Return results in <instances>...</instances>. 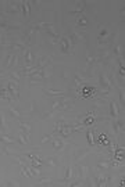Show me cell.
<instances>
[{"mask_svg": "<svg viewBox=\"0 0 125 187\" xmlns=\"http://www.w3.org/2000/svg\"><path fill=\"white\" fill-rule=\"evenodd\" d=\"M99 83H100L102 90H113V83L110 82V79L104 74H100L99 75Z\"/></svg>", "mask_w": 125, "mask_h": 187, "instance_id": "6da1fadb", "label": "cell"}, {"mask_svg": "<svg viewBox=\"0 0 125 187\" xmlns=\"http://www.w3.org/2000/svg\"><path fill=\"white\" fill-rule=\"evenodd\" d=\"M6 87H7L8 93H10V96L13 98H18V83L14 82V80H8L7 85H6Z\"/></svg>", "mask_w": 125, "mask_h": 187, "instance_id": "7a4b0ae2", "label": "cell"}, {"mask_svg": "<svg viewBox=\"0 0 125 187\" xmlns=\"http://www.w3.org/2000/svg\"><path fill=\"white\" fill-rule=\"evenodd\" d=\"M33 61H35V57L32 56L31 50H29V49H25V51H24V64H25V67H32Z\"/></svg>", "mask_w": 125, "mask_h": 187, "instance_id": "3957f363", "label": "cell"}, {"mask_svg": "<svg viewBox=\"0 0 125 187\" xmlns=\"http://www.w3.org/2000/svg\"><path fill=\"white\" fill-rule=\"evenodd\" d=\"M52 144H53L54 150H57V151H63L65 147H67V141L64 140V139H54L53 141H52Z\"/></svg>", "mask_w": 125, "mask_h": 187, "instance_id": "277c9868", "label": "cell"}, {"mask_svg": "<svg viewBox=\"0 0 125 187\" xmlns=\"http://www.w3.org/2000/svg\"><path fill=\"white\" fill-rule=\"evenodd\" d=\"M60 49H61V53H64V54H67L68 50H71V46H70V42H68L67 36H63L60 39Z\"/></svg>", "mask_w": 125, "mask_h": 187, "instance_id": "5b68a950", "label": "cell"}, {"mask_svg": "<svg viewBox=\"0 0 125 187\" xmlns=\"http://www.w3.org/2000/svg\"><path fill=\"white\" fill-rule=\"evenodd\" d=\"M8 6H7V13L8 14H14L17 15L20 13V6H18L15 2H8Z\"/></svg>", "mask_w": 125, "mask_h": 187, "instance_id": "8992f818", "label": "cell"}, {"mask_svg": "<svg viewBox=\"0 0 125 187\" xmlns=\"http://www.w3.org/2000/svg\"><path fill=\"white\" fill-rule=\"evenodd\" d=\"M8 49H11V50H22V49H25V42L22 40V42H20V40H14L13 43H8L7 44Z\"/></svg>", "mask_w": 125, "mask_h": 187, "instance_id": "52a82bcc", "label": "cell"}, {"mask_svg": "<svg viewBox=\"0 0 125 187\" xmlns=\"http://www.w3.org/2000/svg\"><path fill=\"white\" fill-rule=\"evenodd\" d=\"M111 54H113V57H121L122 56V44H120V43H117V44H114V46L111 47Z\"/></svg>", "mask_w": 125, "mask_h": 187, "instance_id": "ba28073f", "label": "cell"}, {"mask_svg": "<svg viewBox=\"0 0 125 187\" xmlns=\"http://www.w3.org/2000/svg\"><path fill=\"white\" fill-rule=\"evenodd\" d=\"M43 94H46V96H50V97H60L63 94H65L64 92H61V90H53V89H46L43 90Z\"/></svg>", "mask_w": 125, "mask_h": 187, "instance_id": "9c48e42d", "label": "cell"}, {"mask_svg": "<svg viewBox=\"0 0 125 187\" xmlns=\"http://www.w3.org/2000/svg\"><path fill=\"white\" fill-rule=\"evenodd\" d=\"M118 114H120L118 104L115 103V101H111L110 103V115H111V118H118Z\"/></svg>", "mask_w": 125, "mask_h": 187, "instance_id": "30bf717a", "label": "cell"}, {"mask_svg": "<svg viewBox=\"0 0 125 187\" xmlns=\"http://www.w3.org/2000/svg\"><path fill=\"white\" fill-rule=\"evenodd\" d=\"M0 98H2V100H7V101L13 100V97L10 96V93H8V90L6 86H0Z\"/></svg>", "mask_w": 125, "mask_h": 187, "instance_id": "8fae6325", "label": "cell"}, {"mask_svg": "<svg viewBox=\"0 0 125 187\" xmlns=\"http://www.w3.org/2000/svg\"><path fill=\"white\" fill-rule=\"evenodd\" d=\"M88 24H89V20H88V17L86 15H79L78 20H77V26H79V28H86L88 26Z\"/></svg>", "mask_w": 125, "mask_h": 187, "instance_id": "7c38bea8", "label": "cell"}, {"mask_svg": "<svg viewBox=\"0 0 125 187\" xmlns=\"http://www.w3.org/2000/svg\"><path fill=\"white\" fill-rule=\"evenodd\" d=\"M89 165H78V175H81V176L83 177V179H85L86 176H88V175H89Z\"/></svg>", "mask_w": 125, "mask_h": 187, "instance_id": "4fadbf2b", "label": "cell"}, {"mask_svg": "<svg viewBox=\"0 0 125 187\" xmlns=\"http://www.w3.org/2000/svg\"><path fill=\"white\" fill-rule=\"evenodd\" d=\"M31 2H28V0H25V2H22V6H21V10L24 11V17L25 18H29V11H31Z\"/></svg>", "mask_w": 125, "mask_h": 187, "instance_id": "5bb4252c", "label": "cell"}, {"mask_svg": "<svg viewBox=\"0 0 125 187\" xmlns=\"http://www.w3.org/2000/svg\"><path fill=\"white\" fill-rule=\"evenodd\" d=\"M85 7H86V2H78V3H77V8L71 10L70 13H71V14H78V13H82V11L85 10Z\"/></svg>", "mask_w": 125, "mask_h": 187, "instance_id": "9a60e30c", "label": "cell"}, {"mask_svg": "<svg viewBox=\"0 0 125 187\" xmlns=\"http://www.w3.org/2000/svg\"><path fill=\"white\" fill-rule=\"evenodd\" d=\"M20 128H21V130L24 132V133H27V134H31V133H32V126L29 125V123H27V122H20Z\"/></svg>", "mask_w": 125, "mask_h": 187, "instance_id": "2e32d148", "label": "cell"}, {"mask_svg": "<svg viewBox=\"0 0 125 187\" xmlns=\"http://www.w3.org/2000/svg\"><path fill=\"white\" fill-rule=\"evenodd\" d=\"M89 150H83V151H81V152H78V154L75 155V162H81L82 159H85L88 155H89Z\"/></svg>", "mask_w": 125, "mask_h": 187, "instance_id": "e0dca14e", "label": "cell"}, {"mask_svg": "<svg viewBox=\"0 0 125 187\" xmlns=\"http://www.w3.org/2000/svg\"><path fill=\"white\" fill-rule=\"evenodd\" d=\"M0 143H4V144H14V139H11L10 136H7V134H0Z\"/></svg>", "mask_w": 125, "mask_h": 187, "instance_id": "ac0fdd59", "label": "cell"}, {"mask_svg": "<svg viewBox=\"0 0 125 187\" xmlns=\"http://www.w3.org/2000/svg\"><path fill=\"white\" fill-rule=\"evenodd\" d=\"M86 136H88V143H89V146L90 147H95V146H96V140H95V136H93V130H88Z\"/></svg>", "mask_w": 125, "mask_h": 187, "instance_id": "d6986e66", "label": "cell"}, {"mask_svg": "<svg viewBox=\"0 0 125 187\" xmlns=\"http://www.w3.org/2000/svg\"><path fill=\"white\" fill-rule=\"evenodd\" d=\"M8 76H10V80H14V82H17V83H20V80H21V75H20L17 71L8 72Z\"/></svg>", "mask_w": 125, "mask_h": 187, "instance_id": "ffe728a7", "label": "cell"}, {"mask_svg": "<svg viewBox=\"0 0 125 187\" xmlns=\"http://www.w3.org/2000/svg\"><path fill=\"white\" fill-rule=\"evenodd\" d=\"M18 139H20V143L21 144H29V134L24 133V132H20V136H18Z\"/></svg>", "mask_w": 125, "mask_h": 187, "instance_id": "44dd1931", "label": "cell"}, {"mask_svg": "<svg viewBox=\"0 0 125 187\" xmlns=\"http://www.w3.org/2000/svg\"><path fill=\"white\" fill-rule=\"evenodd\" d=\"M71 176H72V165H68L67 168L64 169V182H67V180H70L71 179Z\"/></svg>", "mask_w": 125, "mask_h": 187, "instance_id": "7402d4cb", "label": "cell"}, {"mask_svg": "<svg viewBox=\"0 0 125 187\" xmlns=\"http://www.w3.org/2000/svg\"><path fill=\"white\" fill-rule=\"evenodd\" d=\"M0 130H2V132H6V130H7V122H6V118H4L3 112H0Z\"/></svg>", "mask_w": 125, "mask_h": 187, "instance_id": "603a6c76", "label": "cell"}, {"mask_svg": "<svg viewBox=\"0 0 125 187\" xmlns=\"http://www.w3.org/2000/svg\"><path fill=\"white\" fill-rule=\"evenodd\" d=\"M50 61V57H47V56H45V57H42L39 60V62L36 64V67H39V68H45V67H47V64H49Z\"/></svg>", "mask_w": 125, "mask_h": 187, "instance_id": "cb8c5ba5", "label": "cell"}, {"mask_svg": "<svg viewBox=\"0 0 125 187\" xmlns=\"http://www.w3.org/2000/svg\"><path fill=\"white\" fill-rule=\"evenodd\" d=\"M97 169H102V170H108V169H110V162H106V161H99V162H97Z\"/></svg>", "mask_w": 125, "mask_h": 187, "instance_id": "d4e9b609", "label": "cell"}, {"mask_svg": "<svg viewBox=\"0 0 125 187\" xmlns=\"http://www.w3.org/2000/svg\"><path fill=\"white\" fill-rule=\"evenodd\" d=\"M14 56L15 54H13V53H8L7 54V57H6V68H10L11 65H13V61H14Z\"/></svg>", "mask_w": 125, "mask_h": 187, "instance_id": "484cf974", "label": "cell"}, {"mask_svg": "<svg viewBox=\"0 0 125 187\" xmlns=\"http://www.w3.org/2000/svg\"><path fill=\"white\" fill-rule=\"evenodd\" d=\"M75 39L81 40V42H86V33L85 32H79V31H74Z\"/></svg>", "mask_w": 125, "mask_h": 187, "instance_id": "4316f807", "label": "cell"}, {"mask_svg": "<svg viewBox=\"0 0 125 187\" xmlns=\"http://www.w3.org/2000/svg\"><path fill=\"white\" fill-rule=\"evenodd\" d=\"M93 105L95 107H97V108H100V107H104V104H106V101H104V98H100V97H96V98H93Z\"/></svg>", "mask_w": 125, "mask_h": 187, "instance_id": "83f0119b", "label": "cell"}, {"mask_svg": "<svg viewBox=\"0 0 125 187\" xmlns=\"http://www.w3.org/2000/svg\"><path fill=\"white\" fill-rule=\"evenodd\" d=\"M10 114H11V116H13V118H15V119L21 118V112L18 111L17 108H14V107H10Z\"/></svg>", "mask_w": 125, "mask_h": 187, "instance_id": "f1b7e54d", "label": "cell"}, {"mask_svg": "<svg viewBox=\"0 0 125 187\" xmlns=\"http://www.w3.org/2000/svg\"><path fill=\"white\" fill-rule=\"evenodd\" d=\"M96 61H99V57H96V56H89V54L86 56V64H88V67Z\"/></svg>", "mask_w": 125, "mask_h": 187, "instance_id": "f546056e", "label": "cell"}, {"mask_svg": "<svg viewBox=\"0 0 125 187\" xmlns=\"http://www.w3.org/2000/svg\"><path fill=\"white\" fill-rule=\"evenodd\" d=\"M83 80H85V78H83V76H81V74H77V75H75V85H77V86H81V85H83Z\"/></svg>", "mask_w": 125, "mask_h": 187, "instance_id": "4dcf8cb0", "label": "cell"}, {"mask_svg": "<svg viewBox=\"0 0 125 187\" xmlns=\"http://www.w3.org/2000/svg\"><path fill=\"white\" fill-rule=\"evenodd\" d=\"M45 161V164L46 165H50V166H57V161H56V158H47V159H43Z\"/></svg>", "mask_w": 125, "mask_h": 187, "instance_id": "1f68e13d", "label": "cell"}, {"mask_svg": "<svg viewBox=\"0 0 125 187\" xmlns=\"http://www.w3.org/2000/svg\"><path fill=\"white\" fill-rule=\"evenodd\" d=\"M54 137V134L52 133V134H46V136H43L42 137V143H47V141H50Z\"/></svg>", "mask_w": 125, "mask_h": 187, "instance_id": "d6a6232c", "label": "cell"}, {"mask_svg": "<svg viewBox=\"0 0 125 187\" xmlns=\"http://www.w3.org/2000/svg\"><path fill=\"white\" fill-rule=\"evenodd\" d=\"M118 92H120V101H121V104L124 105V89L118 87Z\"/></svg>", "mask_w": 125, "mask_h": 187, "instance_id": "836d02e7", "label": "cell"}, {"mask_svg": "<svg viewBox=\"0 0 125 187\" xmlns=\"http://www.w3.org/2000/svg\"><path fill=\"white\" fill-rule=\"evenodd\" d=\"M49 182H52V179H49V177H45V179H39V180H38V184L49 183Z\"/></svg>", "mask_w": 125, "mask_h": 187, "instance_id": "e575fe53", "label": "cell"}, {"mask_svg": "<svg viewBox=\"0 0 125 187\" xmlns=\"http://www.w3.org/2000/svg\"><path fill=\"white\" fill-rule=\"evenodd\" d=\"M53 115H54V112H45V114H43V119H47Z\"/></svg>", "mask_w": 125, "mask_h": 187, "instance_id": "d590c367", "label": "cell"}, {"mask_svg": "<svg viewBox=\"0 0 125 187\" xmlns=\"http://www.w3.org/2000/svg\"><path fill=\"white\" fill-rule=\"evenodd\" d=\"M29 83H31V85H39L40 80L39 79H29Z\"/></svg>", "mask_w": 125, "mask_h": 187, "instance_id": "8d00e7d4", "label": "cell"}, {"mask_svg": "<svg viewBox=\"0 0 125 187\" xmlns=\"http://www.w3.org/2000/svg\"><path fill=\"white\" fill-rule=\"evenodd\" d=\"M36 110V107H35V103H31L29 104V112H33Z\"/></svg>", "mask_w": 125, "mask_h": 187, "instance_id": "74e56055", "label": "cell"}, {"mask_svg": "<svg viewBox=\"0 0 125 187\" xmlns=\"http://www.w3.org/2000/svg\"><path fill=\"white\" fill-rule=\"evenodd\" d=\"M18 58H20V57L15 54V56H14V61H13V65H11V67H15V65L18 64Z\"/></svg>", "mask_w": 125, "mask_h": 187, "instance_id": "f35d334b", "label": "cell"}, {"mask_svg": "<svg viewBox=\"0 0 125 187\" xmlns=\"http://www.w3.org/2000/svg\"><path fill=\"white\" fill-rule=\"evenodd\" d=\"M81 184H82L81 182H74V183H71L70 186H71V187H75V186H81Z\"/></svg>", "mask_w": 125, "mask_h": 187, "instance_id": "ab89813d", "label": "cell"}, {"mask_svg": "<svg viewBox=\"0 0 125 187\" xmlns=\"http://www.w3.org/2000/svg\"><path fill=\"white\" fill-rule=\"evenodd\" d=\"M7 186H18L17 182H10V183H7Z\"/></svg>", "mask_w": 125, "mask_h": 187, "instance_id": "60d3db41", "label": "cell"}]
</instances>
